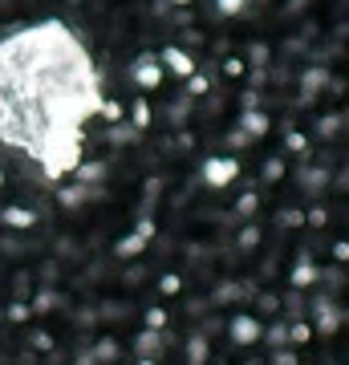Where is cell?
Wrapping results in <instances>:
<instances>
[{"instance_id": "6da1fadb", "label": "cell", "mask_w": 349, "mask_h": 365, "mask_svg": "<svg viewBox=\"0 0 349 365\" xmlns=\"http://www.w3.org/2000/svg\"><path fill=\"white\" fill-rule=\"evenodd\" d=\"M232 333H236L240 341H252V337H256V325H252V321H236Z\"/></svg>"}]
</instances>
